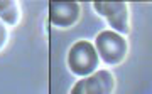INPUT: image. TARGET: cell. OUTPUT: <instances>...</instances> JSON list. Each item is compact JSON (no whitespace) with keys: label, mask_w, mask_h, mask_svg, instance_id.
<instances>
[{"label":"cell","mask_w":152,"mask_h":94,"mask_svg":"<svg viewBox=\"0 0 152 94\" xmlns=\"http://www.w3.org/2000/svg\"><path fill=\"white\" fill-rule=\"evenodd\" d=\"M81 17V4L78 2H51L49 22L58 29H69L78 24Z\"/></svg>","instance_id":"5"},{"label":"cell","mask_w":152,"mask_h":94,"mask_svg":"<svg viewBox=\"0 0 152 94\" xmlns=\"http://www.w3.org/2000/svg\"><path fill=\"white\" fill-rule=\"evenodd\" d=\"M93 45L96 49L100 61H103L107 66H118L125 61V57L129 54L127 37L110 30V29L98 32Z\"/></svg>","instance_id":"1"},{"label":"cell","mask_w":152,"mask_h":94,"mask_svg":"<svg viewBox=\"0 0 152 94\" xmlns=\"http://www.w3.org/2000/svg\"><path fill=\"white\" fill-rule=\"evenodd\" d=\"M115 76L108 69H98L73 84L69 94H113Z\"/></svg>","instance_id":"4"},{"label":"cell","mask_w":152,"mask_h":94,"mask_svg":"<svg viewBox=\"0 0 152 94\" xmlns=\"http://www.w3.org/2000/svg\"><path fill=\"white\" fill-rule=\"evenodd\" d=\"M0 20L7 27H14L20 20V9L14 0H0Z\"/></svg>","instance_id":"6"},{"label":"cell","mask_w":152,"mask_h":94,"mask_svg":"<svg viewBox=\"0 0 152 94\" xmlns=\"http://www.w3.org/2000/svg\"><path fill=\"white\" fill-rule=\"evenodd\" d=\"M93 9L100 17H103L110 25V30L129 35L130 32V7L125 2H95Z\"/></svg>","instance_id":"3"},{"label":"cell","mask_w":152,"mask_h":94,"mask_svg":"<svg viewBox=\"0 0 152 94\" xmlns=\"http://www.w3.org/2000/svg\"><path fill=\"white\" fill-rule=\"evenodd\" d=\"M68 67L78 77H86L100 69V57L96 49L90 40H76L68 50Z\"/></svg>","instance_id":"2"},{"label":"cell","mask_w":152,"mask_h":94,"mask_svg":"<svg viewBox=\"0 0 152 94\" xmlns=\"http://www.w3.org/2000/svg\"><path fill=\"white\" fill-rule=\"evenodd\" d=\"M7 40H9V29L2 20H0V50L7 45Z\"/></svg>","instance_id":"7"}]
</instances>
